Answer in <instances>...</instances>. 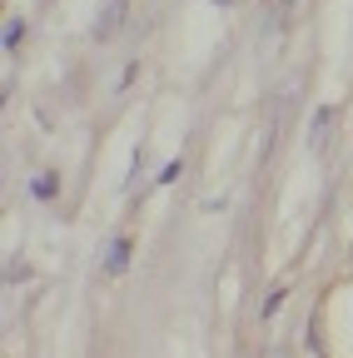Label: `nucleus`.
Returning a JSON list of instances; mask_svg holds the SVG:
<instances>
[{
	"label": "nucleus",
	"instance_id": "1",
	"mask_svg": "<svg viewBox=\"0 0 353 358\" xmlns=\"http://www.w3.org/2000/svg\"><path fill=\"white\" fill-rule=\"evenodd\" d=\"M329 129H333V110L324 105V110L314 115V124H308V145H314V150H324V145H329Z\"/></svg>",
	"mask_w": 353,
	"mask_h": 358
},
{
	"label": "nucleus",
	"instance_id": "2",
	"mask_svg": "<svg viewBox=\"0 0 353 358\" xmlns=\"http://www.w3.org/2000/svg\"><path fill=\"white\" fill-rule=\"evenodd\" d=\"M124 264H129V239H115V244H110V264H105V274H124Z\"/></svg>",
	"mask_w": 353,
	"mask_h": 358
},
{
	"label": "nucleus",
	"instance_id": "3",
	"mask_svg": "<svg viewBox=\"0 0 353 358\" xmlns=\"http://www.w3.org/2000/svg\"><path fill=\"white\" fill-rule=\"evenodd\" d=\"M30 194H35V199H55V194H60V179H55L50 169H45V174H35V185H30Z\"/></svg>",
	"mask_w": 353,
	"mask_h": 358
},
{
	"label": "nucleus",
	"instance_id": "4",
	"mask_svg": "<svg viewBox=\"0 0 353 358\" xmlns=\"http://www.w3.org/2000/svg\"><path fill=\"white\" fill-rule=\"evenodd\" d=\"M120 15H124V6H120V0H110V6H105V15H100V30H95V35H110Z\"/></svg>",
	"mask_w": 353,
	"mask_h": 358
},
{
	"label": "nucleus",
	"instance_id": "5",
	"mask_svg": "<svg viewBox=\"0 0 353 358\" xmlns=\"http://www.w3.org/2000/svg\"><path fill=\"white\" fill-rule=\"evenodd\" d=\"M284 294H289V289H274V294H269V303H264V319H274V313H279V303H284Z\"/></svg>",
	"mask_w": 353,
	"mask_h": 358
},
{
	"label": "nucleus",
	"instance_id": "6",
	"mask_svg": "<svg viewBox=\"0 0 353 358\" xmlns=\"http://www.w3.org/2000/svg\"><path fill=\"white\" fill-rule=\"evenodd\" d=\"M214 6H234V0H214Z\"/></svg>",
	"mask_w": 353,
	"mask_h": 358
}]
</instances>
